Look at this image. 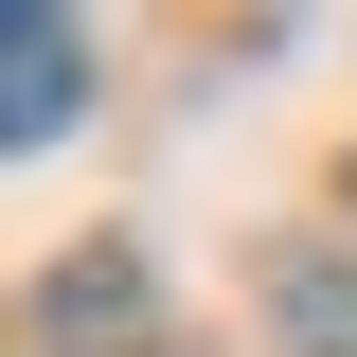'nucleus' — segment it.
<instances>
[{
    "label": "nucleus",
    "instance_id": "1",
    "mask_svg": "<svg viewBox=\"0 0 357 357\" xmlns=\"http://www.w3.org/2000/svg\"><path fill=\"white\" fill-rule=\"evenodd\" d=\"M72 107H89V36L54 18V0H18V18H0V126H18V143H54Z\"/></svg>",
    "mask_w": 357,
    "mask_h": 357
}]
</instances>
